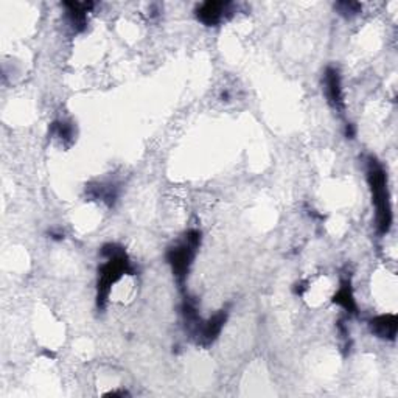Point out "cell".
<instances>
[{
	"instance_id": "cell-1",
	"label": "cell",
	"mask_w": 398,
	"mask_h": 398,
	"mask_svg": "<svg viewBox=\"0 0 398 398\" xmlns=\"http://www.w3.org/2000/svg\"><path fill=\"white\" fill-rule=\"evenodd\" d=\"M102 254L108 258V261H106L98 271L100 277H98L97 303L100 308H104L111 292V286L115 285L124 274L133 272V267H131L126 254H124L123 249L118 247L117 245H106L102 249Z\"/></svg>"
},
{
	"instance_id": "cell-2",
	"label": "cell",
	"mask_w": 398,
	"mask_h": 398,
	"mask_svg": "<svg viewBox=\"0 0 398 398\" xmlns=\"http://www.w3.org/2000/svg\"><path fill=\"white\" fill-rule=\"evenodd\" d=\"M367 180H369L372 199L377 209V227L379 234H388L392 224V209L389 201L388 176L384 168L370 158L367 164Z\"/></svg>"
},
{
	"instance_id": "cell-3",
	"label": "cell",
	"mask_w": 398,
	"mask_h": 398,
	"mask_svg": "<svg viewBox=\"0 0 398 398\" xmlns=\"http://www.w3.org/2000/svg\"><path fill=\"white\" fill-rule=\"evenodd\" d=\"M199 245H201V232L199 230H189L185 234L184 241H180L178 246L171 247L167 252V260L170 263L174 277H176L178 283L184 286L187 276H189L190 266L195 258L196 251Z\"/></svg>"
},
{
	"instance_id": "cell-4",
	"label": "cell",
	"mask_w": 398,
	"mask_h": 398,
	"mask_svg": "<svg viewBox=\"0 0 398 398\" xmlns=\"http://www.w3.org/2000/svg\"><path fill=\"white\" fill-rule=\"evenodd\" d=\"M226 319H227V311L221 310L220 313H216L214 317H210L209 321H205V322L201 321V323H199V325L195 328V332H193V334L198 338L199 344H202V345L211 344V342L218 338V334L221 333Z\"/></svg>"
},
{
	"instance_id": "cell-5",
	"label": "cell",
	"mask_w": 398,
	"mask_h": 398,
	"mask_svg": "<svg viewBox=\"0 0 398 398\" xmlns=\"http://www.w3.org/2000/svg\"><path fill=\"white\" fill-rule=\"evenodd\" d=\"M370 332L381 339L394 341L398 330V319L395 314H381L373 317L369 322Z\"/></svg>"
},
{
	"instance_id": "cell-6",
	"label": "cell",
	"mask_w": 398,
	"mask_h": 398,
	"mask_svg": "<svg viewBox=\"0 0 398 398\" xmlns=\"http://www.w3.org/2000/svg\"><path fill=\"white\" fill-rule=\"evenodd\" d=\"M325 92L328 102L333 104L334 109H344V97H342L341 77L339 72L333 67H328L325 70Z\"/></svg>"
},
{
	"instance_id": "cell-7",
	"label": "cell",
	"mask_w": 398,
	"mask_h": 398,
	"mask_svg": "<svg viewBox=\"0 0 398 398\" xmlns=\"http://www.w3.org/2000/svg\"><path fill=\"white\" fill-rule=\"evenodd\" d=\"M229 6L230 3L224 2H205L196 10V16L205 25H216L222 21Z\"/></svg>"
},
{
	"instance_id": "cell-8",
	"label": "cell",
	"mask_w": 398,
	"mask_h": 398,
	"mask_svg": "<svg viewBox=\"0 0 398 398\" xmlns=\"http://www.w3.org/2000/svg\"><path fill=\"white\" fill-rule=\"evenodd\" d=\"M68 8L67 16L68 21H70L72 27L75 30H84L86 27V12L89 8H92V3H78V2H72V3H66Z\"/></svg>"
},
{
	"instance_id": "cell-9",
	"label": "cell",
	"mask_w": 398,
	"mask_h": 398,
	"mask_svg": "<svg viewBox=\"0 0 398 398\" xmlns=\"http://www.w3.org/2000/svg\"><path fill=\"white\" fill-rule=\"evenodd\" d=\"M333 302L341 305V307L344 308L347 313H357V303H354L352 285H350V282H348V280H344V282H342L339 291L336 292Z\"/></svg>"
},
{
	"instance_id": "cell-10",
	"label": "cell",
	"mask_w": 398,
	"mask_h": 398,
	"mask_svg": "<svg viewBox=\"0 0 398 398\" xmlns=\"http://www.w3.org/2000/svg\"><path fill=\"white\" fill-rule=\"evenodd\" d=\"M52 129H53V133L58 137H61L62 140H70L73 137V126L67 122H56L53 123Z\"/></svg>"
},
{
	"instance_id": "cell-11",
	"label": "cell",
	"mask_w": 398,
	"mask_h": 398,
	"mask_svg": "<svg viewBox=\"0 0 398 398\" xmlns=\"http://www.w3.org/2000/svg\"><path fill=\"white\" fill-rule=\"evenodd\" d=\"M336 8L341 11V15L352 16V15H357V12H359L361 6H359V3H354V2H341V3H338Z\"/></svg>"
}]
</instances>
